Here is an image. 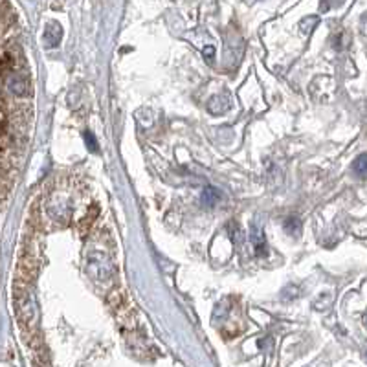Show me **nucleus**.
<instances>
[{"mask_svg":"<svg viewBox=\"0 0 367 367\" xmlns=\"http://www.w3.org/2000/svg\"><path fill=\"white\" fill-rule=\"evenodd\" d=\"M365 362H367V351H365Z\"/></svg>","mask_w":367,"mask_h":367,"instance_id":"4468645a","label":"nucleus"},{"mask_svg":"<svg viewBox=\"0 0 367 367\" xmlns=\"http://www.w3.org/2000/svg\"><path fill=\"white\" fill-rule=\"evenodd\" d=\"M285 230H287L290 235H297V233L301 232V222H299V219H296V217H288L287 221H285Z\"/></svg>","mask_w":367,"mask_h":367,"instance_id":"1a4fd4ad","label":"nucleus"},{"mask_svg":"<svg viewBox=\"0 0 367 367\" xmlns=\"http://www.w3.org/2000/svg\"><path fill=\"white\" fill-rule=\"evenodd\" d=\"M213 56H215V48H213V46H206V48H204V57H206L207 61H212Z\"/></svg>","mask_w":367,"mask_h":367,"instance_id":"f8f14e48","label":"nucleus"},{"mask_svg":"<svg viewBox=\"0 0 367 367\" xmlns=\"http://www.w3.org/2000/svg\"><path fill=\"white\" fill-rule=\"evenodd\" d=\"M230 109V99L226 96H213L207 101V111L212 114H224Z\"/></svg>","mask_w":367,"mask_h":367,"instance_id":"7ed1b4c3","label":"nucleus"},{"mask_svg":"<svg viewBox=\"0 0 367 367\" xmlns=\"http://www.w3.org/2000/svg\"><path fill=\"white\" fill-rule=\"evenodd\" d=\"M85 141H86V145H88V149L90 151H94V152H97L99 149H97V140H96V136L92 134L90 131H85Z\"/></svg>","mask_w":367,"mask_h":367,"instance_id":"9b49d317","label":"nucleus"},{"mask_svg":"<svg viewBox=\"0 0 367 367\" xmlns=\"http://www.w3.org/2000/svg\"><path fill=\"white\" fill-rule=\"evenodd\" d=\"M219 198H221V193H219V189H215V187L207 186L204 191H202V204L204 206H215L217 202H219Z\"/></svg>","mask_w":367,"mask_h":367,"instance_id":"39448f33","label":"nucleus"},{"mask_svg":"<svg viewBox=\"0 0 367 367\" xmlns=\"http://www.w3.org/2000/svg\"><path fill=\"white\" fill-rule=\"evenodd\" d=\"M362 31L367 35V17L363 19V22H362Z\"/></svg>","mask_w":367,"mask_h":367,"instance_id":"ddd939ff","label":"nucleus"},{"mask_svg":"<svg viewBox=\"0 0 367 367\" xmlns=\"http://www.w3.org/2000/svg\"><path fill=\"white\" fill-rule=\"evenodd\" d=\"M61 35H63V30H61V26L57 22H51L50 26H46V31H44V40L48 46H57L61 40Z\"/></svg>","mask_w":367,"mask_h":367,"instance_id":"20e7f679","label":"nucleus"},{"mask_svg":"<svg viewBox=\"0 0 367 367\" xmlns=\"http://www.w3.org/2000/svg\"><path fill=\"white\" fill-rule=\"evenodd\" d=\"M332 301H334L332 292H323L322 296H320L316 301H314V308H316V310H325L327 307H331Z\"/></svg>","mask_w":367,"mask_h":367,"instance_id":"6e6552de","label":"nucleus"},{"mask_svg":"<svg viewBox=\"0 0 367 367\" xmlns=\"http://www.w3.org/2000/svg\"><path fill=\"white\" fill-rule=\"evenodd\" d=\"M365 323H367V314H365Z\"/></svg>","mask_w":367,"mask_h":367,"instance_id":"2eb2a0df","label":"nucleus"},{"mask_svg":"<svg viewBox=\"0 0 367 367\" xmlns=\"http://www.w3.org/2000/svg\"><path fill=\"white\" fill-rule=\"evenodd\" d=\"M8 88H10L15 96H26V94L30 92V83H28V79H26L24 76L15 74V76H11L10 79H8Z\"/></svg>","mask_w":367,"mask_h":367,"instance_id":"f03ea898","label":"nucleus"},{"mask_svg":"<svg viewBox=\"0 0 367 367\" xmlns=\"http://www.w3.org/2000/svg\"><path fill=\"white\" fill-rule=\"evenodd\" d=\"M320 24V17H305V19L299 22V30H301V33L303 35H308L316 26Z\"/></svg>","mask_w":367,"mask_h":367,"instance_id":"423d86ee","label":"nucleus"},{"mask_svg":"<svg viewBox=\"0 0 367 367\" xmlns=\"http://www.w3.org/2000/svg\"><path fill=\"white\" fill-rule=\"evenodd\" d=\"M88 274H90L97 283L109 281L114 274V267H112L111 259L101 253V251H94L88 255Z\"/></svg>","mask_w":367,"mask_h":367,"instance_id":"f257e3e1","label":"nucleus"},{"mask_svg":"<svg viewBox=\"0 0 367 367\" xmlns=\"http://www.w3.org/2000/svg\"><path fill=\"white\" fill-rule=\"evenodd\" d=\"M352 169H354V173H358V175L365 176L367 175V154H360L354 160V164H352Z\"/></svg>","mask_w":367,"mask_h":367,"instance_id":"9d476101","label":"nucleus"},{"mask_svg":"<svg viewBox=\"0 0 367 367\" xmlns=\"http://www.w3.org/2000/svg\"><path fill=\"white\" fill-rule=\"evenodd\" d=\"M251 242L255 244L257 253H259V255H263V253H265V237H263V232L257 226L251 228Z\"/></svg>","mask_w":367,"mask_h":367,"instance_id":"0eeeda50","label":"nucleus"}]
</instances>
